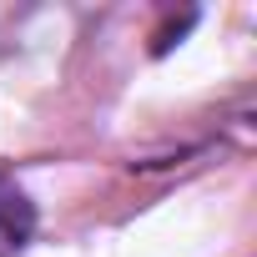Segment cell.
I'll list each match as a JSON object with an SVG mask.
<instances>
[{"instance_id": "obj_1", "label": "cell", "mask_w": 257, "mask_h": 257, "mask_svg": "<svg viewBox=\"0 0 257 257\" xmlns=\"http://www.w3.org/2000/svg\"><path fill=\"white\" fill-rule=\"evenodd\" d=\"M31 237H36V202L11 177H0V257H21Z\"/></svg>"}]
</instances>
